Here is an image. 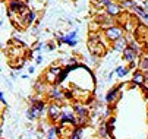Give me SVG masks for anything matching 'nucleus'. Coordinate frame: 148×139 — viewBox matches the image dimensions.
Listing matches in <instances>:
<instances>
[{
  "label": "nucleus",
  "instance_id": "7ed1b4c3",
  "mask_svg": "<svg viewBox=\"0 0 148 139\" xmlns=\"http://www.w3.org/2000/svg\"><path fill=\"white\" fill-rule=\"evenodd\" d=\"M47 107H49V104L46 101L40 100L37 103H32L29 106V110L32 111V116H34L35 120H41V119L44 117V114H47Z\"/></svg>",
  "mask_w": 148,
  "mask_h": 139
},
{
  "label": "nucleus",
  "instance_id": "412c9836",
  "mask_svg": "<svg viewBox=\"0 0 148 139\" xmlns=\"http://www.w3.org/2000/svg\"><path fill=\"white\" fill-rule=\"evenodd\" d=\"M129 66H117L116 69H114V73H116V76L117 78H125V76H128V73H129Z\"/></svg>",
  "mask_w": 148,
  "mask_h": 139
},
{
  "label": "nucleus",
  "instance_id": "c85d7f7f",
  "mask_svg": "<svg viewBox=\"0 0 148 139\" xmlns=\"http://www.w3.org/2000/svg\"><path fill=\"white\" fill-rule=\"evenodd\" d=\"M76 63H79L76 57H69V60H68V65H76Z\"/></svg>",
  "mask_w": 148,
  "mask_h": 139
},
{
  "label": "nucleus",
  "instance_id": "393cba45",
  "mask_svg": "<svg viewBox=\"0 0 148 139\" xmlns=\"http://www.w3.org/2000/svg\"><path fill=\"white\" fill-rule=\"evenodd\" d=\"M54 40L57 41L59 46H62V44H63V34H62V32H56V34H54Z\"/></svg>",
  "mask_w": 148,
  "mask_h": 139
},
{
  "label": "nucleus",
  "instance_id": "e433bc0d",
  "mask_svg": "<svg viewBox=\"0 0 148 139\" xmlns=\"http://www.w3.org/2000/svg\"><path fill=\"white\" fill-rule=\"evenodd\" d=\"M91 2H92V3H95V2H100V0H91Z\"/></svg>",
  "mask_w": 148,
  "mask_h": 139
},
{
  "label": "nucleus",
  "instance_id": "ddd939ff",
  "mask_svg": "<svg viewBox=\"0 0 148 139\" xmlns=\"http://www.w3.org/2000/svg\"><path fill=\"white\" fill-rule=\"evenodd\" d=\"M132 84L134 87H144L145 85V73L141 69H135L132 73Z\"/></svg>",
  "mask_w": 148,
  "mask_h": 139
},
{
  "label": "nucleus",
  "instance_id": "473e14b6",
  "mask_svg": "<svg viewBox=\"0 0 148 139\" xmlns=\"http://www.w3.org/2000/svg\"><path fill=\"white\" fill-rule=\"evenodd\" d=\"M142 89H144V92H145V98H147V101H148V87H147V85H144V87H142Z\"/></svg>",
  "mask_w": 148,
  "mask_h": 139
},
{
  "label": "nucleus",
  "instance_id": "7c9ffc66",
  "mask_svg": "<svg viewBox=\"0 0 148 139\" xmlns=\"http://www.w3.org/2000/svg\"><path fill=\"white\" fill-rule=\"evenodd\" d=\"M116 73H114V70H112L109 75H107V82H112V79H113V76H114Z\"/></svg>",
  "mask_w": 148,
  "mask_h": 139
},
{
  "label": "nucleus",
  "instance_id": "bb28decb",
  "mask_svg": "<svg viewBox=\"0 0 148 139\" xmlns=\"http://www.w3.org/2000/svg\"><path fill=\"white\" fill-rule=\"evenodd\" d=\"M0 101H2L3 106H8V100H6V97H5V92H3V91L0 92Z\"/></svg>",
  "mask_w": 148,
  "mask_h": 139
},
{
  "label": "nucleus",
  "instance_id": "dca6fc26",
  "mask_svg": "<svg viewBox=\"0 0 148 139\" xmlns=\"http://www.w3.org/2000/svg\"><path fill=\"white\" fill-rule=\"evenodd\" d=\"M46 138H47V139H60L59 125H50V126L46 129Z\"/></svg>",
  "mask_w": 148,
  "mask_h": 139
},
{
  "label": "nucleus",
  "instance_id": "4468645a",
  "mask_svg": "<svg viewBox=\"0 0 148 139\" xmlns=\"http://www.w3.org/2000/svg\"><path fill=\"white\" fill-rule=\"evenodd\" d=\"M98 25H100V28H103V31L104 29H107V28H110V27H113L114 25V18H112V16H109L107 13H103L100 18H98Z\"/></svg>",
  "mask_w": 148,
  "mask_h": 139
},
{
  "label": "nucleus",
  "instance_id": "2eb2a0df",
  "mask_svg": "<svg viewBox=\"0 0 148 139\" xmlns=\"http://www.w3.org/2000/svg\"><path fill=\"white\" fill-rule=\"evenodd\" d=\"M72 108H73V111L76 113L78 117H88L90 116V108L87 106L81 104V103H75Z\"/></svg>",
  "mask_w": 148,
  "mask_h": 139
},
{
  "label": "nucleus",
  "instance_id": "a211bd4d",
  "mask_svg": "<svg viewBox=\"0 0 148 139\" xmlns=\"http://www.w3.org/2000/svg\"><path fill=\"white\" fill-rule=\"evenodd\" d=\"M34 88H35L37 94H38V95H41V94H47L50 87H47V82H46V81H44V82L37 81V82H35V85H34Z\"/></svg>",
  "mask_w": 148,
  "mask_h": 139
},
{
  "label": "nucleus",
  "instance_id": "72a5a7b5",
  "mask_svg": "<svg viewBox=\"0 0 148 139\" xmlns=\"http://www.w3.org/2000/svg\"><path fill=\"white\" fill-rule=\"evenodd\" d=\"M142 22H144V25H147V27H148V13L142 18Z\"/></svg>",
  "mask_w": 148,
  "mask_h": 139
},
{
  "label": "nucleus",
  "instance_id": "39448f33",
  "mask_svg": "<svg viewBox=\"0 0 148 139\" xmlns=\"http://www.w3.org/2000/svg\"><path fill=\"white\" fill-rule=\"evenodd\" d=\"M122 87H123V85L120 84V85L113 87V88H110V89L107 91V94H106V97H104V100H106V103H107L109 106H113V107H114V104L119 101V98L122 97V94H120Z\"/></svg>",
  "mask_w": 148,
  "mask_h": 139
},
{
  "label": "nucleus",
  "instance_id": "9d476101",
  "mask_svg": "<svg viewBox=\"0 0 148 139\" xmlns=\"http://www.w3.org/2000/svg\"><path fill=\"white\" fill-rule=\"evenodd\" d=\"M128 47H129V38L126 37V35L120 37L119 40H116V41L112 43V50H113V51H120V53H123V50L128 48Z\"/></svg>",
  "mask_w": 148,
  "mask_h": 139
},
{
  "label": "nucleus",
  "instance_id": "4be33fe9",
  "mask_svg": "<svg viewBox=\"0 0 148 139\" xmlns=\"http://www.w3.org/2000/svg\"><path fill=\"white\" fill-rule=\"evenodd\" d=\"M82 136H84V127L82 126H76L73 129V132H72L69 139H82Z\"/></svg>",
  "mask_w": 148,
  "mask_h": 139
},
{
  "label": "nucleus",
  "instance_id": "c9c22d12",
  "mask_svg": "<svg viewBox=\"0 0 148 139\" xmlns=\"http://www.w3.org/2000/svg\"><path fill=\"white\" fill-rule=\"evenodd\" d=\"M114 2H117V3H120V2H123V0H114Z\"/></svg>",
  "mask_w": 148,
  "mask_h": 139
},
{
  "label": "nucleus",
  "instance_id": "aec40b11",
  "mask_svg": "<svg viewBox=\"0 0 148 139\" xmlns=\"http://www.w3.org/2000/svg\"><path fill=\"white\" fill-rule=\"evenodd\" d=\"M131 12H132L136 18H139V19H142V18L147 15V10L142 7V5H141V3H135V6L132 7V10H131Z\"/></svg>",
  "mask_w": 148,
  "mask_h": 139
},
{
  "label": "nucleus",
  "instance_id": "5701e85b",
  "mask_svg": "<svg viewBox=\"0 0 148 139\" xmlns=\"http://www.w3.org/2000/svg\"><path fill=\"white\" fill-rule=\"evenodd\" d=\"M135 3H136V0H123V2H120V6L123 10H132Z\"/></svg>",
  "mask_w": 148,
  "mask_h": 139
},
{
  "label": "nucleus",
  "instance_id": "423d86ee",
  "mask_svg": "<svg viewBox=\"0 0 148 139\" xmlns=\"http://www.w3.org/2000/svg\"><path fill=\"white\" fill-rule=\"evenodd\" d=\"M123 32H125V28H122L119 25H113V27H110L107 29H104V35L110 41V44L113 41H116V40H119L120 37H123Z\"/></svg>",
  "mask_w": 148,
  "mask_h": 139
},
{
  "label": "nucleus",
  "instance_id": "4c0bfd02",
  "mask_svg": "<svg viewBox=\"0 0 148 139\" xmlns=\"http://www.w3.org/2000/svg\"><path fill=\"white\" fill-rule=\"evenodd\" d=\"M46 139H47V138H46Z\"/></svg>",
  "mask_w": 148,
  "mask_h": 139
},
{
  "label": "nucleus",
  "instance_id": "6e6552de",
  "mask_svg": "<svg viewBox=\"0 0 148 139\" xmlns=\"http://www.w3.org/2000/svg\"><path fill=\"white\" fill-rule=\"evenodd\" d=\"M47 97L50 101H54V103H62L65 100V92H63L59 85H53L49 88V92H47Z\"/></svg>",
  "mask_w": 148,
  "mask_h": 139
},
{
  "label": "nucleus",
  "instance_id": "a878e982",
  "mask_svg": "<svg viewBox=\"0 0 148 139\" xmlns=\"http://www.w3.org/2000/svg\"><path fill=\"white\" fill-rule=\"evenodd\" d=\"M43 62H44V57H43V54L38 53V54L35 56V63H37V65H41Z\"/></svg>",
  "mask_w": 148,
  "mask_h": 139
},
{
  "label": "nucleus",
  "instance_id": "6ab92c4d",
  "mask_svg": "<svg viewBox=\"0 0 148 139\" xmlns=\"http://www.w3.org/2000/svg\"><path fill=\"white\" fill-rule=\"evenodd\" d=\"M129 47L132 50H135L139 56H142V43L139 41V40H134V38H129Z\"/></svg>",
  "mask_w": 148,
  "mask_h": 139
},
{
  "label": "nucleus",
  "instance_id": "b1692460",
  "mask_svg": "<svg viewBox=\"0 0 148 139\" xmlns=\"http://www.w3.org/2000/svg\"><path fill=\"white\" fill-rule=\"evenodd\" d=\"M47 48V43H38L37 46H35V51L37 53H41L43 50H46Z\"/></svg>",
  "mask_w": 148,
  "mask_h": 139
},
{
  "label": "nucleus",
  "instance_id": "cd10ccee",
  "mask_svg": "<svg viewBox=\"0 0 148 139\" xmlns=\"http://www.w3.org/2000/svg\"><path fill=\"white\" fill-rule=\"evenodd\" d=\"M47 50L49 51H53V50H56V43H47Z\"/></svg>",
  "mask_w": 148,
  "mask_h": 139
},
{
  "label": "nucleus",
  "instance_id": "f03ea898",
  "mask_svg": "<svg viewBox=\"0 0 148 139\" xmlns=\"http://www.w3.org/2000/svg\"><path fill=\"white\" fill-rule=\"evenodd\" d=\"M28 3L25 0H9L8 2V15L9 13H18L22 15L25 12H28Z\"/></svg>",
  "mask_w": 148,
  "mask_h": 139
},
{
  "label": "nucleus",
  "instance_id": "20e7f679",
  "mask_svg": "<svg viewBox=\"0 0 148 139\" xmlns=\"http://www.w3.org/2000/svg\"><path fill=\"white\" fill-rule=\"evenodd\" d=\"M60 116H62V106L59 103H54L51 101L47 107V117H49V120L56 123L60 120Z\"/></svg>",
  "mask_w": 148,
  "mask_h": 139
},
{
  "label": "nucleus",
  "instance_id": "2f4dec72",
  "mask_svg": "<svg viewBox=\"0 0 148 139\" xmlns=\"http://www.w3.org/2000/svg\"><path fill=\"white\" fill-rule=\"evenodd\" d=\"M27 72H28V75H32V73L35 72V67H34V66H28V67H27Z\"/></svg>",
  "mask_w": 148,
  "mask_h": 139
},
{
  "label": "nucleus",
  "instance_id": "c756f323",
  "mask_svg": "<svg viewBox=\"0 0 148 139\" xmlns=\"http://www.w3.org/2000/svg\"><path fill=\"white\" fill-rule=\"evenodd\" d=\"M141 5H142V7H144V9L147 10V13H148V0H142Z\"/></svg>",
  "mask_w": 148,
  "mask_h": 139
},
{
  "label": "nucleus",
  "instance_id": "f3484780",
  "mask_svg": "<svg viewBox=\"0 0 148 139\" xmlns=\"http://www.w3.org/2000/svg\"><path fill=\"white\" fill-rule=\"evenodd\" d=\"M98 136L103 138V139H107L110 136V132H109V127H107V122H101L100 126H98Z\"/></svg>",
  "mask_w": 148,
  "mask_h": 139
},
{
  "label": "nucleus",
  "instance_id": "9b49d317",
  "mask_svg": "<svg viewBox=\"0 0 148 139\" xmlns=\"http://www.w3.org/2000/svg\"><path fill=\"white\" fill-rule=\"evenodd\" d=\"M122 12H123V9H122V6H120V3H117V2H113V3H110L107 7L104 9V13H107L109 16H112V18H119L120 15H122Z\"/></svg>",
  "mask_w": 148,
  "mask_h": 139
},
{
  "label": "nucleus",
  "instance_id": "1a4fd4ad",
  "mask_svg": "<svg viewBox=\"0 0 148 139\" xmlns=\"http://www.w3.org/2000/svg\"><path fill=\"white\" fill-rule=\"evenodd\" d=\"M78 34H79L78 29H73V31H71L68 34H63V44H66L69 47H75L78 44V41H79Z\"/></svg>",
  "mask_w": 148,
  "mask_h": 139
},
{
  "label": "nucleus",
  "instance_id": "0eeeda50",
  "mask_svg": "<svg viewBox=\"0 0 148 139\" xmlns=\"http://www.w3.org/2000/svg\"><path fill=\"white\" fill-rule=\"evenodd\" d=\"M62 69H63V67H60V66H57V65L50 66V67L46 70V73H44V81H46L47 84H56V81H57V78H59Z\"/></svg>",
  "mask_w": 148,
  "mask_h": 139
},
{
  "label": "nucleus",
  "instance_id": "f257e3e1",
  "mask_svg": "<svg viewBox=\"0 0 148 139\" xmlns=\"http://www.w3.org/2000/svg\"><path fill=\"white\" fill-rule=\"evenodd\" d=\"M60 125H72V126H78V116L76 113L73 111V108L65 106L62 107V116H60V120H59Z\"/></svg>",
  "mask_w": 148,
  "mask_h": 139
},
{
  "label": "nucleus",
  "instance_id": "f704fd0d",
  "mask_svg": "<svg viewBox=\"0 0 148 139\" xmlns=\"http://www.w3.org/2000/svg\"><path fill=\"white\" fill-rule=\"evenodd\" d=\"M145 73V85L148 87V72H144Z\"/></svg>",
  "mask_w": 148,
  "mask_h": 139
},
{
  "label": "nucleus",
  "instance_id": "f8f14e48",
  "mask_svg": "<svg viewBox=\"0 0 148 139\" xmlns=\"http://www.w3.org/2000/svg\"><path fill=\"white\" fill-rule=\"evenodd\" d=\"M122 56H123V60L128 63V65H131V63H134V62H138V59L141 57V56H139L135 50H132L131 47L125 48L123 53H122Z\"/></svg>",
  "mask_w": 148,
  "mask_h": 139
}]
</instances>
